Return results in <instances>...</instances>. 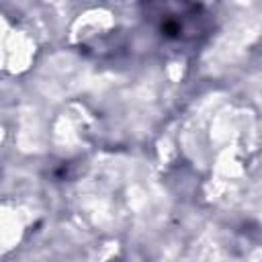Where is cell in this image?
Here are the masks:
<instances>
[{"label": "cell", "mask_w": 262, "mask_h": 262, "mask_svg": "<svg viewBox=\"0 0 262 262\" xmlns=\"http://www.w3.org/2000/svg\"><path fill=\"white\" fill-rule=\"evenodd\" d=\"M145 20L170 41L192 43L207 35L209 14L196 0H141Z\"/></svg>", "instance_id": "obj_1"}]
</instances>
